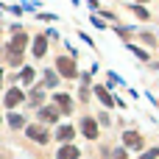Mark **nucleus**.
<instances>
[{
    "instance_id": "1",
    "label": "nucleus",
    "mask_w": 159,
    "mask_h": 159,
    "mask_svg": "<svg viewBox=\"0 0 159 159\" xmlns=\"http://www.w3.org/2000/svg\"><path fill=\"white\" fill-rule=\"evenodd\" d=\"M25 42H28V39H25V34H20V31H17V36L8 42L6 53H8V61H11V64H22V50H25Z\"/></svg>"
},
{
    "instance_id": "2",
    "label": "nucleus",
    "mask_w": 159,
    "mask_h": 159,
    "mask_svg": "<svg viewBox=\"0 0 159 159\" xmlns=\"http://www.w3.org/2000/svg\"><path fill=\"white\" fill-rule=\"evenodd\" d=\"M56 67H59V73H61L64 78H75V75H78V70H75V64H73V61H70L67 56H61V59L56 61Z\"/></svg>"
},
{
    "instance_id": "3",
    "label": "nucleus",
    "mask_w": 159,
    "mask_h": 159,
    "mask_svg": "<svg viewBox=\"0 0 159 159\" xmlns=\"http://www.w3.org/2000/svg\"><path fill=\"white\" fill-rule=\"evenodd\" d=\"M25 134H28L31 140H36V143H48V131H45L42 126H28Z\"/></svg>"
},
{
    "instance_id": "4",
    "label": "nucleus",
    "mask_w": 159,
    "mask_h": 159,
    "mask_svg": "<svg viewBox=\"0 0 159 159\" xmlns=\"http://www.w3.org/2000/svg\"><path fill=\"white\" fill-rule=\"evenodd\" d=\"M22 101H25L22 89H8V92H6V106H17V103H22Z\"/></svg>"
},
{
    "instance_id": "5",
    "label": "nucleus",
    "mask_w": 159,
    "mask_h": 159,
    "mask_svg": "<svg viewBox=\"0 0 159 159\" xmlns=\"http://www.w3.org/2000/svg\"><path fill=\"white\" fill-rule=\"evenodd\" d=\"M123 143H126L129 148H140V145H143V137H140L137 131H126V134H123Z\"/></svg>"
},
{
    "instance_id": "6",
    "label": "nucleus",
    "mask_w": 159,
    "mask_h": 159,
    "mask_svg": "<svg viewBox=\"0 0 159 159\" xmlns=\"http://www.w3.org/2000/svg\"><path fill=\"white\" fill-rule=\"evenodd\" d=\"M45 50H48V36H36V42H34V56L42 59Z\"/></svg>"
},
{
    "instance_id": "7",
    "label": "nucleus",
    "mask_w": 159,
    "mask_h": 159,
    "mask_svg": "<svg viewBox=\"0 0 159 159\" xmlns=\"http://www.w3.org/2000/svg\"><path fill=\"white\" fill-rule=\"evenodd\" d=\"M81 129H84V134H87L89 140H95V137H98V126H95V120H92V117H87V120L81 123Z\"/></svg>"
},
{
    "instance_id": "8",
    "label": "nucleus",
    "mask_w": 159,
    "mask_h": 159,
    "mask_svg": "<svg viewBox=\"0 0 159 159\" xmlns=\"http://www.w3.org/2000/svg\"><path fill=\"white\" fill-rule=\"evenodd\" d=\"M59 159H78V148H75V145H61Z\"/></svg>"
},
{
    "instance_id": "9",
    "label": "nucleus",
    "mask_w": 159,
    "mask_h": 159,
    "mask_svg": "<svg viewBox=\"0 0 159 159\" xmlns=\"http://www.w3.org/2000/svg\"><path fill=\"white\" fill-rule=\"evenodd\" d=\"M56 103H59V109H61V112H70V109H73V101H70V95H64V92H59V95H56Z\"/></svg>"
},
{
    "instance_id": "10",
    "label": "nucleus",
    "mask_w": 159,
    "mask_h": 159,
    "mask_svg": "<svg viewBox=\"0 0 159 159\" xmlns=\"http://www.w3.org/2000/svg\"><path fill=\"white\" fill-rule=\"evenodd\" d=\"M39 117H42L45 123H53V120L59 117V109H53V106H48V109H39Z\"/></svg>"
},
{
    "instance_id": "11",
    "label": "nucleus",
    "mask_w": 159,
    "mask_h": 159,
    "mask_svg": "<svg viewBox=\"0 0 159 159\" xmlns=\"http://www.w3.org/2000/svg\"><path fill=\"white\" fill-rule=\"evenodd\" d=\"M95 95H98V98H101V101H103L106 106H115V98H112V95H109V92H106L103 87H95Z\"/></svg>"
},
{
    "instance_id": "12",
    "label": "nucleus",
    "mask_w": 159,
    "mask_h": 159,
    "mask_svg": "<svg viewBox=\"0 0 159 159\" xmlns=\"http://www.w3.org/2000/svg\"><path fill=\"white\" fill-rule=\"evenodd\" d=\"M73 134H75V131H73V126H61V129H59V140H61V143L73 140Z\"/></svg>"
},
{
    "instance_id": "13",
    "label": "nucleus",
    "mask_w": 159,
    "mask_h": 159,
    "mask_svg": "<svg viewBox=\"0 0 159 159\" xmlns=\"http://www.w3.org/2000/svg\"><path fill=\"white\" fill-rule=\"evenodd\" d=\"M56 81H59V75L53 70H45V87H56Z\"/></svg>"
},
{
    "instance_id": "14",
    "label": "nucleus",
    "mask_w": 159,
    "mask_h": 159,
    "mask_svg": "<svg viewBox=\"0 0 159 159\" xmlns=\"http://www.w3.org/2000/svg\"><path fill=\"white\" fill-rule=\"evenodd\" d=\"M20 81H22V84H31V81H34V70H31V67H25V70L20 73Z\"/></svg>"
},
{
    "instance_id": "15",
    "label": "nucleus",
    "mask_w": 159,
    "mask_h": 159,
    "mask_svg": "<svg viewBox=\"0 0 159 159\" xmlns=\"http://www.w3.org/2000/svg\"><path fill=\"white\" fill-rule=\"evenodd\" d=\"M22 123H25V120H22L20 115H8V126H11V129H22Z\"/></svg>"
},
{
    "instance_id": "16",
    "label": "nucleus",
    "mask_w": 159,
    "mask_h": 159,
    "mask_svg": "<svg viewBox=\"0 0 159 159\" xmlns=\"http://www.w3.org/2000/svg\"><path fill=\"white\" fill-rule=\"evenodd\" d=\"M159 157V148H148L145 154H143V159H157Z\"/></svg>"
},
{
    "instance_id": "17",
    "label": "nucleus",
    "mask_w": 159,
    "mask_h": 159,
    "mask_svg": "<svg viewBox=\"0 0 159 159\" xmlns=\"http://www.w3.org/2000/svg\"><path fill=\"white\" fill-rule=\"evenodd\" d=\"M134 14H137V17H140V20H148V11H145V8H143V6H134Z\"/></svg>"
},
{
    "instance_id": "18",
    "label": "nucleus",
    "mask_w": 159,
    "mask_h": 159,
    "mask_svg": "<svg viewBox=\"0 0 159 159\" xmlns=\"http://www.w3.org/2000/svg\"><path fill=\"white\" fill-rule=\"evenodd\" d=\"M39 101H42V89H34L31 92V103H39Z\"/></svg>"
},
{
    "instance_id": "19",
    "label": "nucleus",
    "mask_w": 159,
    "mask_h": 159,
    "mask_svg": "<svg viewBox=\"0 0 159 159\" xmlns=\"http://www.w3.org/2000/svg\"><path fill=\"white\" fill-rule=\"evenodd\" d=\"M115 159H126V154L123 151H115Z\"/></svg>"
},
{
    "instance_id": "20",
    "label": "nucleus",
    "mask_w": 159,
    "mask_h": 159,
    "mask_svg": "<svg viewBox=\"0 0 159 159\" xmlns=\"http://www.w3.org/2000/svg\"><path fill=\"white\" fill-rule=\"evenodd\" d=\"M0 87H3V73H0Z\"/></svg>"
},
{
    "instance_id": "21",
    "label": "nucleus",
    "mask_w": 159,
    "mask_h": 159,
    "mask_svg": "<svg viewBox=\"0 0 159 159\" xmlns=\"http://www.w3.org/2000/svg\"><path fill=\"white\" fill-rule=\"evenodd\" d=\"M137 3H148V0H137Z\"/></svg>"
}]
</instances>
